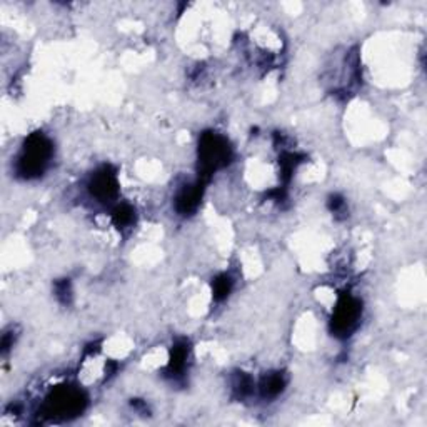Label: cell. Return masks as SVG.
<instances>
[{
	"instance_id": "obj_1",
	"label": "cell",
	"mask_w": 427,
	"mask_h": 427,
	"mask_svg": "<svg viewBox=\"0 0 427 427\" xmlns=\"http://www.w3.org/2000/svg\"><path fill=\"white\" fill-rule=\"evenodd\" d=\"M54 157V145L42 132L32 134L22 145L16 162L17 176L24 179L42 177Z\"/></svg>"
},
{
	"instance_id": "obj_2",
	"label": "cell",
	"mask_w": 427,
	"mask_h": 427,
	"mask_svg": "<svg viewBox=\"0 0 427 427\" xmlns=\"http://www.w3.org/2000/svg\"><path fill=\"white\" fill-rule=\"evenodd\" d=\"M231 157L232 150L226 137L215 134V132L202 134L199 144V164L202 177L212 176L219 169L226 167Z\"/></svg>"
},
{
	"instance_id": "obj_3",
	"label": "cell",
	"mask_w": 427,
	"mask_h": 427,
	"mask_svg": "<svg viewBox=\"0 0 427 427\" xmlns=\"http://www.w3.org/2000/svg\"><path fill=\"white\" fill-rule=\"evenodd\" d=\"M361 315H362L361 301L356 299V297L344 294L341 299H339L336 307H334L332 332L342 339L352 336V332H354L357 325H359Z\"/></svg>"
},
{
	"instance_id": "obj_4",
	"label": "cell",
	"mask_w": 427,
	"mask_h": 427,
	"mask_svg": "<svg viewBox=\"0 0 427 427\" xmlns=\"http://www.w3.org/2000/svg\"><path fill=\"white\" fill-rule=\"evenodd\" d=\"M89 191L99 202H110L117 197L119 182L116 172L110 167H102L90 177Z\"/></svg>"
},
{
	"instance_id": "obj_5",
	"label": "cell",
	"mask_w": 427,
	"mask_h": 427,
	"mask_svg": "<svg viewBox=\"0 0 427 427\" xmlns=\"http://www.w3.org/2000/svg\"><path fill=\"white\" fill-rule=\"evenodd\" d=\"M202 197V186L200 182L187 184L184 186L176 196V209L179 214L189 215L194 214L199 208V200Z\"/></svg>"
},
{
	"instance_id": "obj_6",
	"label": "cell",
	"mask_w": 427,
	"mask_h": 427,
	"mask_svg": "<svg viewBox=\"0 0 427 427\" xmlns=\"http://www.w3.org/2000/svg\"><path fill=\"white\" fill-rule=\"evenodd\" d=\"M259 392L264 399H275L286 389V378L282 373H270L264 375L259 383Z\"/></svg>"
},
{
	"instance_id": "obj_7",
	"label": "cell",
	"mask_w": 427,
	"mask_h": 427,
	"mask_svg": "<svg viewBox=\"0 0 427 427\" xmlns=\"http://www.w3.org/2000/svg\"><path fill=\"white\" fill-rule=\"evenodd\" d=\"M187 361H189V346H187L186 341L177 342L172 349L171 354V361H169V374L172 378H179V375L184 374V371L187 369Z\"/></svg>"
},
{
	"instance_id": "obj_8",
	"label": "cell",
	"mask_w": 427,
	"mask_h": 427,
	"mask_svg": "<svg viewBox=\"0 0 427 427\" xmlns=\"http://www.w3.org/2000/svg\"><path fill=\"white\" fill-rule=\"evenodd\" d=\"M232 291V279L229 277L227 274L219 275L217 279L214 281V297L217 301L226 299V297L231 294Z\"/></svg>"
},
{
	"instance_id": "obj_9",
	"label": "cell",
	"mask_w": 427,
	"mask_h": 427,
	"mask_svg": "<svg viewBox=\"0 0 427 427\" xmlns=\"http://www.w3.org/2000/svg\"><path fill=\"white\" fill-rule=\"evenodd\" d=\"M112 217L119 229L127 227L134 222V210L128 208V205H117L116 210L112 212Z\"/></svg>"
},
{
	"instance_id": "obj_10",
	"label": "cell",
	"mask_w": 427,
	"mask_h": 427,
	"mask_svg": "<svg viewBox=\"0 0 427 427\" xmlns=\"http://www.w3.org/2000/svg\"><path fill=\"white\" fill-rule=\"evenodd\" d=\"M55 296L59 297V301L67 304L72 297V289H71V282L68 281H62L55 284Z\"/></svg>"
}]
</instances>
